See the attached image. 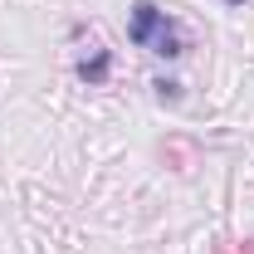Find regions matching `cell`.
I'll return each mask as SVG.
<instances>
[{
	"label": "cell",
	"instance_id": "1",
	"mask_svg": "<svg viewBox=\"0 0 254 254\" xmlns=\"http://www.w3.org/2000/svg\"><path fill=\"white\" fill-rule=\"evenodd\" d=\"M166 20H171V15L157 10L152 0H137V5H132V20H127V39H132L137 49H152V39L166 30Z\"/></svg>",
	"mask_w": 254,
	"mask_h": 254
},
{
	"label": "cell",
	"instance_id": "2",
	"mask_svg": "<svg viewBox=\"0 0 254 254\" xmlns=\"http://www.w3.org/2000/svg\"><path fill=\"white\" fill-rule=\"evenodd\" d=\"M152 54H157V59H181V54H186V34H181L176 20H166V30L152 39Z\"/></svg>",
	"mask_w": 254,
	"mask_h": 254
},
{
	"label": "cell",
	"instance_id": "3",
	"mask_svg": "<svg viewBox=\"0 0 254 254\" xmlns=\"http://www.w3.org/2000/svg\"><path fill=\"white\" fill-rule=\"evenodd\" d=\"M108 68H113V54H108V49H98L93 59L78 64V78H83V83H103V78H108Z\"/></svg>",
	"mask_w": 254,
	"mask_h": 254
},
{
	"label": "cell",
	"instance_id": "4",
	"mask_svg": "<svg viewBox=\"0 0 254 254\" xmlns=\"http://www.w3.org/2000/svg\"><path fill=\"white\" fill-rule=\"evenodd\" d=\"M166 157H176V171H190L195 166V152H190L186 142H166Z\"/></svg>",
	"mask_w": 254,
	"mask_h": 254
},
{
	"label": "cell",
	"instance_id": "5",
	"mask_svg": "<svg viewBox=\"0 0 254 254\" xmlns=\"http://www.w3.org/2000/svg\"><path fill=\"white\" fill-rule=\"evenodd\" d=\"M152 88H157V98H161V103H181V83H176V78H157Z\"/></svg>",
	"mask_w": 254,
	"mask_h": 254
},
{
	"label": "cell",
	"instance_id": "6",
	"mask_svg": "<svg viewBox=\"0 0 254 254\" xmlns=\"http://www.w3.org/2000/svg\"><path fill=\"white\" fill-rule=\"evenodd\" d=\"M225 5H245V0H225Z\"/></svg>",
	"mask_w": 254,
	"mask_h": 254
}]
</instances>
